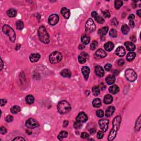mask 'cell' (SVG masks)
Listing matches in <instances>:
<instances>
[{
    "label": "cell",
    "instance_id": "cell-38",
    "mask_svg": "<svg viewBox=\"0 0 141 141\" xmlns=\"http://www.w3.org/2000/svg\"><path fill=\"white\" fill-rule=\"evenodd\" d=\"M92 92L94 96H98L100 94V89L97 86L93 87L92 88Z\"/></svg>",
    "mask_w": 141,
    "mask_h": 141
},
{
    "label": "cell",
    "instance_id": "cell-49",
    "mask_svg": "<svg viewBox=\"0 0 141 141\" xmlns=\"http://www.w3.org/2000/svg\"><path fill=\"white\" fill-rule=\"evenodd\" d=\"M0 132H1V133L4 134H5L6 132H7V129H6L5 127H1V129H0Z\"/></svg>",
    "mask_w": 141,
    "mask_h": 141
},
{
    "label": "cell",
    "instance_id": "cell-56",
    "mask_svg": "<svg viewBox=\"0 0 141 141\" xmlns=\"http://www.w3.org/2000/svg\"><path fill=\"white\" fill-rule=\"evenodd\" d=\"M68 121H64L63 124V127H67V126H68Z\"/></svg>",
    "mask_w": 141,
    "mask_h": 141
},
{
    "label": "cell",
    "instance_id": "cell-23",
    "mask_svg": "<svg viewBox=\"0 0 141 141\" xmlns=\"http://www.w3.org/2000/svg\"><path fill=\"white\" fill-rule=\"evenodd\" d=\"M61 75L63 77L70 78L71 77V72L68 69H64L61 72Z\"/></svg>",
    "mask_w": 141,
    "mask_h": 141
},
{
    "label": "cell",
    "instance_id": "cell-42",
    "mask_svg": "<svg viewBox=\"0 0 141 141\" xmlns=\"http://www.w3.org/2000/svg\"><path fill=\"white\" fill-rule=\"evenodd\" d=\"M73 126H74L75 129H81V128L82 127V123H81V122H78V121H76V122L74 123Z\"/></svg>",
    "mask_w": 141,
    "mask_h": 141
},
{
    "label": "cell",
    "instance_id": "cell-18",
    "mask_svg": "<svg viewBox=\"0 0 141 141\" xmlns=\"http://www.w3.org/2000/svg\"><path fill=\"white\" fill-rule=\"evenodd\" d=\"M40 58V54L35 53V54H31L30 57H29V58H30V60L31 62H36L38 61Z\"/></svg>",
    "mask_w": 141,
    "mask_h": 141
},
{
    "label": "cell",
    "instance_id": "cell-11",
    "mask_svg": "<svg viewBox=\"0 0 141 141\" xmlns=\"http://www.w3.org/2000/svg\"><path fill=\"white\" fill-rule=\"evenodd\" d=\"M88 120V116L86 113L81 112H80L76 117V121L78 122H81L82 124L86 122Z\"/></svg>",
    "mask_w": 141,
    "mask_h": 141
},
{
    "label": "cell",
    "instance_id": "cell-43",
    "mask_svg": "<svg viewBox=\"0 0 141 141\" xmlns=\"http://www.w3.org/2000/svg\"><path fill=\"white\" fill-rule=\"evenodd\" d=\"M96 114L97 115L98 117H103L104 116V112L102 110H99L96 111Z\"/></svg>",
    "mask_w": 141,
    "mask_h": 141
},
{
    "label": "cell",
    "instance_id": "cell-16",
    "mask_svg": "<svg viewBox=\"0 0 141 141\" xmlns=\"http://www.w3.org/2000/svg\"><path fill=\"white\" fill-rule=\"evenodd\" d=\"M115 54L116 55L120 57H123L126 54V51L124 47L122 46L118 47L115 51Z\"/></svg>",
    "mask_w": 141,
    "mask_h": 141
},
{
    "label": "cell",
    "instance_id": "cell-40",
    "mask_svg": "<svg viewBox=\"0 0 141 141\" xmlns=\"http://www.w3.org/2000/svg\"><path fill=\"white\" fill-rule=\"evenodd\" d=\"M109 34H110V37H117V31H116L115 29H112L110 31Z\"/></svg>",
    "mask_w": 141,
    "mask_h": 141
},
{
    "label": "cell",
    "instance_id": "cell-31",
    "mask_svg": "<svg viewBox=\"0 0 141 141\" xmlns=\"http://www.w3.org/2000/svg\"><path fill=\"white\" fill-rule=\"evenodd\" d=\"M136 54L135 52H130L127 54V58H127V60L129 61V62L132 61L134 59V58L136 57Z\"/></svg>",
    "mask_w": 141,
    "mask_h": 141
},
{
    "label": "cell",
    "instance_id": "cell-6",
    "mask_svg": "<svg viewBox=\"0 0 141 141\" xmlns=\"http://www.w3.org/2000/svg\"><path fill=\"white\" fill-rule=\"evenodd\" d=\"M125 77L128 81L134 82L137 79V75L136 73L132 69H127L125 71Z\"/></svg>",
    "mask_w": 141,
    "mask_h": 141
},
{
    "label": "cell",
    "instance_id": "cell-44",
    "mask_svg": "<svg viewBox=\"0 0 141 141\" xmlns=\"http://www.w3.org/2000/svg\"><path fill=\"white\" fill-rule=\"evenodd\" d=\"M104 67L106 71H109V70H111V68H112V65H111V64L108 63L105 65Z\"/></svg>",
    "mask_w": 141,
    "mask_h": 141
},
{
    "label": "cell",
    "instance_id": "cell-30",
    "mask_svg": "<svg viewBox=\"0 0 141 141\" xmlns=\"http://www.w3.org/2000/svg\"><path fill=\"white\" fill-rule=\"evenodd\" d=\"M90 37L86 35H83L81 37V41L84 45H88L90 42Z\"/></svg>",
    "mask_w": 141,
    "mask_h": 141
},
{
    "label": "cell",
    "instance_id": "cell-32",
    "mask_svg": "<svg viewBox=\"0 0 141 141\" xmlns=\"http://www.w3.org/2000/svg\"><path fill=\"white\" fill-rule=\"evenodd\" d=\"M34 100H35V99H34V97L32 95H28L26 96L25 101L27 104H32L34 102Z\"/></svg>",
    "mask_w": 141,
    "mask_h": 141
},
{
    "label": "cell",
    "instance_id": "cell-53",
    "mask_svg": "<svg viewBox=\"0 0 141 141\" xmlns=\"http://www.w3.org/2000/svg\"><path fill=\"white\" fill-rule=\"evenodd\" d=\"M134 19V16L133 15V14H130V15H129V17H128V19H129V21H133Z\"/></svg>",
    "mask_w": 141,
    "mask_h": 141
},
{
    "label": "cell",
    "instance_id": "cell-34",
    "mask_svg": "<svg viewBox=\"0 0 141 141\" xmlns=\"http://www.w3.org/2000/svg\"><path fill=\"white\" fill-rule=\"evenodd\" d=\"M21 110V108L19 107V106L15 105V106H13V107L11 108V111L12 114H17V113H18L19 112H20Z\"/></svg>",
    "mask_w": 141,
    "mask_h": 141
},
{
    "label": "cell",
    "instance_id": "cell-61",
    "mask_svg": "<svg viewBox=\"0 0 141 141\" xmlns=\"http://www.w3.org/2000/svg\"><path fill=\"white\" fill-rule=\"evenodd\" d=\"M2 67H3V61L1 59V70H2Z\"/></svg>",
    "mask_w": 141,
    "mask_h": 141
},
{
    "label": "cell",
    "instance_id": "cell-8",
    "mask_svg": "<svg viewBox=\"0 0 141 141\" xmlns=\"http://www.w3.org/2000/svg\"><path fill=\"white\" fill-rule=\"evenodd\" d=\"M25 125L28 128L30 129H33L39 126V123L35 119L30 118L27 120L25 122Z\"/></svg>",
    "mask_w": 141,
    "mask_h": 141
},
{
    "label": "cell",
    "instance_id": "cell-57",
    "mask_svg": "<svg viewBox=\"0 0 141 141\" xmlns=\"http://www.w3.org/2000/svg\"><path fill=\"white\" fill-rule=\"evenodd\" d=\"M89 132H90V133H91V134H94L95 132H96V130L94 129H90Z\"/></svg>",
    "mask_w": 141,
    "mask_h": 141
},
{
    "label": "cell",
    "instance_id": "cell-15",
    "mask_svg": "<svg viewBox=\"0 0 141 141\" xmlns=\"http://www.w3.org/2000/svg\"><path fill=\"white\" fill-rule=\"evenodd\" d=\"M90 72H91V70H90L89 67L88 66H84L82 68V73L86 80H87L88 77H89Z\"/></svg>",
    "mask_w": 141,
    "mask_h": 141
},
{
    "label": "cell",
    "instance_id": "cell-3",
    "mask_svg": "<svg viewBox=\"0 0 141 141\" xmlns=\"http://www.w3.org/2000/svg\"><path fill=\"white\" fill-rule=\"evenodd\" d=\"M57 110L61 114H65L70 112L71 110V106L68 101L62 100L57 104Z\"/></svg>",
    "mask_w": 141,
    "mask_h": 141
},
{
    "label": "cell",
    "instance_id": "cell-5",
    "mask_svg": "<svg viewBox=\"0 0 141 141\" xmlns=\"http://www.w3.org/2000/svg\"><path fill=\"white\" fill-rule=\"evenodd\" d=\"M62 58V55L60 52L55 51L52 52L49 56V61L51 63H56L60 62Z\"/></svg>",
    "mask_w": 141,
    "mask_h": 141
},
{
    "label": "cell",
    "instance_id": "cell-35",
    "mask_svg": "<svg viewBox=\"0 0 141 141\" xmlns=\"http://www.w3.org/2000/svg\"><path fill=\"white\" fill-rule=\"evenodd\" d=\"M121 31H122V33L124 35H126L129 33V27H128L127 25L126 24H124L122 26V28H121Z\"/></svg>",
    "mask_w": 141,
    "mask_h": 141
},
{
    "label": "cell",
    "instance_id": "cell-26",
    "mask_svg": "<svg viewBox=\"0 0 141 141\" xmlns=\"http://www.w3.org/2000/svg\"><path fill=\"white\" fill-rule=\"evenodd\" d=\"M113 98L111 95L108 94L105 96L104 98V102L106 104H110L112 102Z\"/></svg>",
    "mask_w": 141,
    "mask_h": 141
},
{
    "label": "cell",
    "instance_id": "cell-17",
    "mask_svg": "<svg viewBox=\"0 0 141 141\" xmlns=\"http://www.w3.org/2000/svg\"><path fill=\"white\" fill-rule=\"evenodd\" d=\"M115 109L114 106H109L105 111V116L107 117H110V116H112L113 114H114V112H115Z\"/></svg>",
    "mask_w": 141,
    "mask_h": 141
},
{
    "label": "cell",
    "instance_id": "cell-2",
    "mask_svg": "<svg viewBox=\"0 0 141 141\" xmlns=\"http://www.w3.org/2000/svg\"><path fill=\"white\" fill-rule=\"evenodd\" d=\"M38 36L39 39L44 44H49L50 42V36L47 32L46 29L44 26H41L38 30Z\"/></svg>",
    "mask_w": 141,
    "mask_h": 141
},
{
    "label": "cell",
    "instance_id": "cell-14",
    "mask_svg": "<svg viewBox=\"0 0 141 141\" xmlns=\"http://www.w3.org/2000/svg\"><path fill=\"white\" fill-rule=\"evenodd\" d=\"M88 55L86 52H82L78 56V61L80 63H84L87 60Z\"/></svg>",
    "mask_w": 141,
    "mask_h": 141
},
{
    "label": "cell",
    "instance_id": "cell-52",
    "mask_svg": "<svg viewBox=\"0 0 141 141\" xmlns=\"http://www.w3.org/2000/svg\"><path fill=\"white\" fill-rule=\"evenodd\" d=\"M13 141H25V139L22 137H18L13 139Z\"/></svg>",
    "mask_w": 141,
    "mask_h": 141
},
{
    "label": "cell",
    "instance_id": "cell-13",
    "mask_svg": "<svg viewBox=\"0 0 141 141\" xmlns=\"http://www.w3.org/2000/svg\"><path fill=\"white\" fill-rule=\"evenodd\" d=\"M95 73L99 77H103L104 75V70L100 66H96L95 67Z\"/></svg>",
    "mask_w": 141,
    "mask_h": 141
},
{
    "label": "cell",
    "instance_id": "cell-58",
    "mask_svg": "<svg viewBox=\"0 0 141 141\" xmlns=\"http://www.w3.org/2000/svg\"><path fill=\"white\" fill-rule=\"evenodd\" d=\"M141 9H139V10H138V11H137V15L139 17H141Z\"/></svg>",
    "mask_w": 141,
    "mask_h": 141
},
{
    "label": "cell",
    "instance_id": "cell-45",
    "mask_svg": "<svg viewBox=\"0 0 141 141\" xmlns=\"http://www.w3.org/2000/svg\"><path fill=\"white\" fill-rule=\"evenodd\" d=\"M103 136H104V132L103 131H99L97 133V138L99 139H100L103 138Z\"/></svg>",
    "mask_w": 141,
    "mask_h": 141
},
{
    "label": "cell",
    "instance_id": "cell-46",
    "mask_svg": "<svg viewBox=\"0 0 141 141\" xmlns=\"http://www.w3.org/2000/svg\"><path fill=\"white\" fill-rule=\"evenodd\" d=\"M13 120V117H12L11 115H8L7 117H6V121L7 122H11Z\"/></svg>",
    "mask_w": 141,
    "mask_h": 141
},
{
    "label": "cell",
    "instance_id": "cell-47",
    "mask_svg": "<svg viewBox=\"0 0 141 141\" xmlns=\"http://www.w3.org/2000/svg\"><path fill=\"white\" fill-rule=\"evenodd\" d=\"M103 15L106 18H110V12H109L108 11H105L103 12Z\"/></svg>",
    "mask_w": 141,
    "mask_h": 141
},
{
    "label": "cell",
    "instance_id": "cell-55",
    "mask_svg": "<svg viewBox=\"0 0 141 141\" xmlns=\"http://www.w3.org/2000/svg\"><path fill=\"white\" fill-rule=\"evenodd\" d=\"M129 25L131 28H133L134 27V23L133 21H130L129 23Z\"/></svg>",
    "mask_w": 141,
    "mask_h": 141
},
{
    "label": "cell",
    "instance_id": "cell-33",
    "mask_svg": "<svg viewBox=\"0 0 141 141\" xmlns=\"http://www.w3.org/2000/svg\"><path fill=\"white\" fill-rule=\"evenodd\" d=\"M68 136V133L66 131H61L60 133H59L58 136H57V138L59 140L61 141L65 138H66Z\"/></svg>",
    "mask_w": 141,
    "mask_h": 141
},
{
    "label": "cell",
    "instance_id": "cell-22",
    "mask_svg": "<svg viewBox=\"0 0 141 141\" xmlns=\"http://www.w3.org/2000/svg\"><path fill=\"white\" fill-rule=\"evenodd\" d=\"M124 46L126 47L127 50L129 51H134L136 49V46L132 42L127 41L124 42Z\"/></svg>",
    "mask_w": 141,
    "mask_h": 141
},
{
    "label": "cell",
    "instance_id": "cell-50",
    "mask_svg": "<svg viewBox=\"0 0 141 141\" xmlns=\"http://www.w3.org/2000/svg\"><path fill=\"white\" fill-rule=\"evenodd\" d=\"M0 103H1V106H3L5 105L6 103H7V100L6 99H2L0 100Z\"/></svg>",
    "mask_w": 141,
    "mask_h": 141
},
{
    "label": "cell",
    "instance_id": "cell-29",
    "mask_svg": "<svg viewBox=\"0 0 141 141\" xmlns=\"http://www.w3.org/2000/svg\"><path fill=\"white\" fill-rule=\"evenodd\" d=\"M7 15L10 17H14L17 15V11L14 8H11L7 12Z\"/></svg>",
    "mask_w": 141,
    "mask_h": 141
},
{
    "label": "cell",
    "instance_id": "cell-10",
    "mask_svg": "<svg viewBox=\"0 0 141 141\" xmlns=\"http://www.w3.org/2000/svg\"><path fill=\"white\" fill-rule=\"evenodd\" d=\"M59 17L56 14H53L50 16L49 18V23L51 25H55L58 22Z\"/></svg>",
    "mask_w": 141,
    "mask_h": 141
},
{
    "label": "cell",
    "instance_id": "cell-51",
    "mask_svg": "<svg viewBox=\"0 0 141 141\" xmlns=\"http://www.w3.org/2000/svg\"><path fill=\"white\" fill-rule=\"evenodd\" d=\"M124 60H122V59H120V60L118 61V65L120 66L124 65Z\"/></svg>",
    "mask_w": 141,
    "mask_h": 141
},
{
    "label": "cell",
    "instance_id": "cell-9",
    "mask_svg": "<svg viewBox=\"0 0 141 141\" xmlns=\"http://www.w3.org/2000/svg\"><path fill=\"white\" fill-rule=\"evenodd\" d=\"M109 121L107 119H101L99 121V124L100 128L103 132H106L108 129Z\"/></svg>",
    "mask_w": 141,
    "mask_h": 141
},
{
    "label": "cell",
    "instance_id": "cell-12",
    "mask_svg": "<svg viewBox=\"0 0 141 141\" xmlns=\"http://www.w3.org/2000/svg\"><path fill=\"white\" fill-rule=\"evenodd\" d=\"M91 16L94 18L96 22L99 24H103L105 22V20L104 18L102 17H101L99 15H98L97 12H96L95 11H93L91 13Z\"/></svg>",
    "mask_w": 141,
    "mask_h": 141
},
{
    "label": "cell",
    "instance_id": "cell-20",
    "mask_svg": "<svg viewBox=\"0 0 141 141\" xmlns=\"http://www.w3.org/2000/svg\"><path fill=\"white\" fill-rule=\"evenodd\" d=\"M115 82V77L114 75H109L106 78V82L108 84L112 85Z\"/></svg>",
    "mask_w": 141,
    "mask_h": 141
},
{
    "label": "cell",
    "instance_id": "cell-60",
    "mask_svg": "<svg viewBox=\"0 0 141 141\" xmlns=\"http://www.w3.org/2000/svg\"><path fill=\"white\" fill-rule=\"evenodd\" d=\"M20 47H21L20 44H18V45H17V46H16V50H19V48H20Z\"/></svg>",
    "mask_w": 141,
    "mask_h": 141
},
{
    "label": "cell",
    "instance_id": "cell-1",
    "mask_svg": "<svg viewBox=\"0 0 141 141\" xmlns=\"http://www.w3.org/2000/svg\"><path fill=\"white\" fill-rule=\"evenodd\" d=\"M121 122V116H117L115 117L114 120L112 121V129L110 132L108 136V141H113L115 138L116 134H117V131L119 130Z\"/></svg>",
    "mask_w": 141,
    "mask_h": 141
},
{
    "label": "cell",
    "instance_id": "cell-4",
    "mask_svg": "<svg viewBox=\"0 0 141 141\" xmlns=\"http://www.w3.org/2000/svg\"><path fill=\"white\" fill-rule=\"evenodd\" d=\"M2 30L9 37L11 42H14L16 40V33L14 30L8 25H4L2 27Z\"/></svg>",
    "mask_w": 141,
    "mask_h": 141
},
{
    "label": "cell",
    "instance_id": "cell-59",
    "mask_svg": "<svg viewBox=\"0 0 141 141\" xmlns=\"http://www.w3.org/2000/svg\"><path fill=\"white\" fill-rule=\"evenodd\" d=\"M79 47V49H81V50H82V49H84L85 47V46H84V45H82V44H81V45H80L79 46V47Z\"/></svg>",
    "mask_w": 141,
    "mask_h": 141
},
{
    "label": "cell",
    "instance_id": "cell-48",
    "mask_svg": "<svg viewBox=\"0 0 141 141\" xmlns=\"http://www.w3.org/2000/svg\"><path fill=\"white\" fill-rule=\"evenodd\" d=\"M81 137L82 138H88L89 137V135L86 132H83L81 134Z\"/></svg>",
    "mask_w": 141,
    "mask_h": 141
},
{
    "label": "cell",
    "instance_id": "cell-36",
    "mask_svg": "<svg viewBox=\"0 0 141 141\" xmlns=\"http://www.w3.org/2000/svg\"><path fill=\"white\" fill-rule=\"evenodd\" d=\"M141 116H139V117L138 118L136 122V125H135V129L136 131H139L141 129Z\"/></svg>",
    "mask_w": 141,
    "mask_h": 141
},
{
    "label": "cell",
    "instance_id": "cell-21",
    "mask_svg": "<svg viewBox=\"0 0 141 141\" xmlns=\"http://www.w3.org/2000/svg\"><path fill=\"white\" fill-rule=\"evenodd\" d=\"M95 55L96 56L100 57V58H104L106 56L107 54H106V52L104 50H103V49H99V50H98L95 52Z\"/></svg>",
    "mask_w": 141,
    "mask_h": 141
},
{
    "label": "cell",
    "instance_id": "cell-28",
    "mask_svg": "<svg viewBox=\"0 0 141 141\" xmlns=\"http://www.w3.org/2000/svg\"><path fill=\"white\" fill-rule=\"evenodd\" d=\"M92 104L94 108H97L100 107V106L101 105V100L99 98H96V99L93 100Z\"/></svg>",
    "mask_w": 141,
    "mask_h": 141
},
{
    "label": "cell",
    "instance_id": "cell-7",
    "mask_svg": "<svg viewBox=\"0 0 141 141\" xmlns=\"http://www.w3.org/2000/svg\"><path fill=\"white\" fill-rule=\"evenodd\" d=\"M96 27L93 19L90 18L87 21L86 24V32L88 33L94 32L95 30Z\"/></svg>",
    "mask_w": 141,
    "mask_h": 141
},
{
    "label": "cell",
    "instance_id": "cell-41",
    "mask_svg": "<svg viewBox=\"0 0 141 141\" xmlns=\"http://www.w3.org/2000/svg\"><path fill=\"white\" fill-rule=\"evenodd\" d=\"M98 42L96 40H94L93 41L91 42V50H94L95 49H96V47H97L98 46Z\"/></svg>",
    "mask_w": 141,
    "mask_h": 141
},
{
    "label": "cell",
    "instance_id": "cell-19",
    "mask_svg": "<svg viewBox=\"0 0 141 141\" xmlns=\"http://www.w3.org/2000/svg\"><path fill=\"white\" fill-rule=\"evenodd\" d=\"M61 13L62 14V16H63L65 18L68 19L69 18L70 16V11L68 9H67V8L63 7L62 8L61 10Z\"/></svg>",
    "mask_w": 141,
    "mask_h": 141
},
{
    "label": "cell",
    "instance_id": "cell-39",
    "mask_svg": "<svg viewBox=\"0 0 141 141\" xmlns=\"http://www.w3.org/2000/svg\"><path fill=\"white\" fill-rule=\"evenodd\" d=\"M123 4V2L120 0H116L115 1V7L116 9H119Z\"/></svg>",
    "mask_w": 141,
    "mask_h": 141
},
{
    "label": "cell",
    "instance_id": "cell-27",
    "mask_svg": "<svg viewBox=\"0 0 141 141\" xmlns=\"http://www.w3.org/2000/svg\"><path fill=\"white\" fill-rule=\"evenodd\" d=\"M108 30H109V27L106 26V27H103L102 28L99 29L98 30V34L101 36H104L107 34Z\"/></svg>",
    "mask_w": 141,
    "mask_h": 141
},
{
    "label": "cell",
    "instance_id": "cell-37",
    "mask_svg": "<svg viewBox=\"0 0 141 141\" xmlns=\"http://www.w3.org/2000/svg\"><path fill=\"white\" fill-rule=\"evenodd\" d=\"M16 28H17V29L19 30H22L24 28L23 22L21 21H17V23H16Z\"/></svg>",
    "mask_w": 141,
    "mask_h": 141
},
{
    "label": "cell",
    "instance_id": "cell-25",
    "mask_svg": "<svg viewBox=\"0 0 141 141\" xmlns=\"http://www.w3.org/2000/svg\"><path fill=\"white\" fill-rule=\"evenodd\" d=\"M109 91L111 93H112L113 94H116L119 91V87L116 85H113V86H111L109 88Z\"/></svg>",
    "mask_w": 141,
    "mask_h": 141
},
{
    "label": "cell",
    "instance_id": "cell-24",
    "mask_svg": "<svg viewBox=\"0 0 141 141\" xmlns=\"http://www.w3.org/2000/svg\"><path fill=\"white\" fill-rule=\"evenodd\" d=\"M105 49L108 51H111L114 47V44L112 42H108L104 46Z\"/></svg>",
    "mask_w": 141,
    "mask_h": 141
},
{
    "label": "cell",
    "instance_id": "cell-54",
    "mask_svg": "<svg viewBox=\"0 0 141 141\" xmlns=\"http://www.w3.org/2000/svg\"><path fill=\"white\" fill-rule=\"evenodd\" d=\"M111 23H112L113 25H116L117 24V21L116 19H113L111 21Z\"/></svg>",
    "mask_w": 141,
    "mask_h": 141
}]
</instances>
